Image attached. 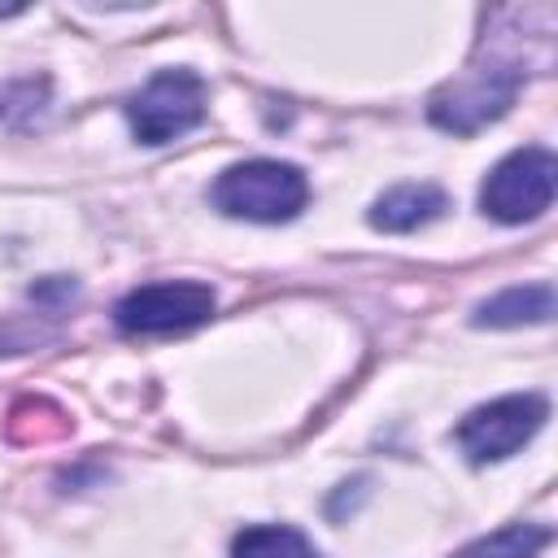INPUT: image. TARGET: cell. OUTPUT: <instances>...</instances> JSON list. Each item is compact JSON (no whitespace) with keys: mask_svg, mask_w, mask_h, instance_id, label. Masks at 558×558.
Listing matches in <instances>:
<instances>
[{"mask_svg":"<svg viewBox=\"0 0 558 558\" xmlns=\"http://www.w3.org/2000/svg\"><path fill=\"white\" fill-rule=\"evenodd\" d=\"M527 74H532V70H527V61H523L519 52H501L497 35H484L475 61H471L458 78H449L445 87L432 92L427 118H432L440 131L475 135L480 126L497 122V118L514 105V96H519V87H523Z\"/></svg>","mask_w":558,"mask_h":558,"instance_id":"cell-1","label":"cell"},{"mask_svg":"<svg viewBox=\"0 0 558 558\" xmlns=\"http://www.w3.org/2000/svg\"><path fill=\"white\" fill-rule=\"evenodd\" d=\"M209 201L218 214L227 218H248V222H292L305 201H310V179L301 166L292 161H275V157H253V161H235L227 166L214 187Z\"/></svg>","mask_w":558,"mask_h":558,"instance_id":"cell-2","label":"cell"},{"mask_svg":"<svg viewBox=\"0 0 558 558\" xmlns=\"http://www.w3.org/2000/svg\"><path fill=\"white\" fill-rule=\"evenodd\" d=\"M126 122L140 144H170L205 122L209 87L196 70H157L135 96H126Z\"/></svg>","mask_w":558,"mask_h":558,"instance_id":"cell-3","label":"cell"},{"mask_svg":"<svg viewBox=\"0 0 558 558\" xmlns=\"http://www.w3.org/2000/svg\"><path fill=\"white\" fill-rule=\"evenodd\" d=\"M554 183H558V161L549 148L527 144L501 157L480 187V209L497 222H532L554 205Z\"/></svg>","mask_w":558,"mask_h":558,"instance_id":"cell-4","label":"cell"},{"mask_svg":"<svg viewBox=\"0 0 558 558\" xmlns=\"http://www.w3.org/2000/svg\"><path fill=\"white\" fill-rule=\"evenodd\" d=\"M214 288L201 279H161V283H140L113 305V323L126 336H174L192 331L214 318Z\"/></svg>","mask_w":558,"mask_h":558,"instance_id":"cell-5","label":"cell"},{"mask_svg":"<svg viewBox=\"0 0 558 558\" xmlns=\"http://www.w3.org/2000/svg\"><path fill=\"white\" fill-rule=\"evenodd\" d=\"M549 418V401L541 392H510L488 405H475L458 427L453 440L471 462H501L519 453Z\"/></svg>","mask_w":558,"mask_h":558,"instance_id":"cell-6","label":"cell"},{"mask_svg":"<svg viewBox=\"0 0 558 558\" xmlns=\"http://www.w3.org/2000/svg\"><path fill=\"white\" fill-rule=\"evenodd\" d=\"M445 209H449L445 187H436V183H397V187H388L384 196H375L366 222H371L375 231L405 235V231L427 227V222L440 218Z\"/></svg>","mask_w":558,"mask_h":558,"instance_id":"cell-7","label":"cell"},{"mask_svg":"<svg viewBox=\"0 0 558 558\" xmlns=\"http://www.w3.org/2000/svg\"><path fill=\"white\" fill-rule=\"evenodd\" d=\"M554 318V283H519L506 288L488 301L475 305L471 323L475 327H527V323H549Z\"/></svg>","mask_w":558,"mask_h":558,"instance_id":"cell-8","label":"cell"},{"mask_svg":"<svg viewBox=\"0 0 558 558\" xmlns=\"http://www.w3.org/2000/svg\"><path fill=\"white\" fill-rule=\"evenodd\" d=\"M70 427H74L70 414L48 397H22V401H13L9 418H4V436L13 445H48V440L70 436Z\"/></svg>","mask_w":558,"mask_h":558,"instance_id":"cell-9","label":"cell"},{"mask_svg":"<svg viewBox=\"0 0 558 558\" xmlns=\"http://www.w3.org/2000/svg\"><path fill=\"white\" fill-rule=\"evenodd\" d=\"M231 558H323V549L288 523H253L235 532Z\"/></svg>","mask_w":558,"mask_h":558,"instance_id":"cell-10","label":"cell"},{"mask_svg":"<svg viewBox=\"0 0 558 558\" xmlns=\"http://www.w3.org/2000/svg\"><path fill=\"white\" fill-rule=\"evenodd\" d=\"M554 541L549 523H506L480 541H471L466 549H458L453 558H532Z\"/></svg>","mask_w":558,"mask_h":558,"instance_id":"cell-11","label":"cell"},{"mask_svg":"<svg viewBox=\"0 0 558 558\" xmlns=\"http://www.w3.org/2000/svg\"><path fill=\"white\" fill-rule=\"evenodd\" d=\"M52 340H57V327H44V323H22V318L0 323V357H17V353H31V349L52 344Z\"/></svg>","mask_w":558,"mask_h":558,"instance_id":"cell-12","label":"cell"}]
</instances>
